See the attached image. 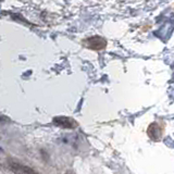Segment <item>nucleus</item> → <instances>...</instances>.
I'll return each mask as SVG.
<instances>
[{
  "mask_svg": "<svg viewBox=\"0 0 174 174\" xmlns=\"http://www.w3.org/2000/svg\"><path fill=\"white\" fill-rule=\"evenodd\" d=\"M64 174H75V173H74L73 171H71V170H69V171H66Z\"/></svg>",
  "mask_w": 174,
  "mask_h": 174,
  "instance_id": "nucleus-4",
  "label": "nucleus"
},
{
  "mask_svg": "<svg viewBox=\"0 0 174 174\" xmlns=\"http://www.w3.org/2000/svg\"><path fill=\"white\" fill-rule=\"evenodd\" d=\"M9 166L15 174H39L29 166H26L22 163L13 161V160H9Z\"/></svg>",
  "mask_w": 174,
  "mask_h": 174,
  "instance_id": "nucleus-1",
  "label": "nucleus"
},
{
  "mask_svg": "<svg viewBox=\"0 0 174 174\" xmlns=\"http://www.w3.org/2000/svg\"><path fill=\"white\" fill-rule=\"evenodd\" d=\"M53 123L56 125L61 126L63 129H74L77 126V122L68 117H56L53 118Z\"/></svg>",
  "mask_w": 174,
  "mask_h": 174,
  "instance_id": "nucleus-2",
  "label": "nucleus"
},
{
  "mask_svg": "<svg viewBox=\"0 0 174 174\" xmlns=\"http://www.w3.org/2000/svg\"><path fill=\"white\" fill-rule=\"evenodd\" d=\"M87 46L93 49H101L106 46V41L100 37H93L87 40Z\"/></svg>",
  "mask_w": 174,
  "mask_h": 174,
  "instance_id": "nucleus-3",
  "label": "nucleus"
}]
</instances>
